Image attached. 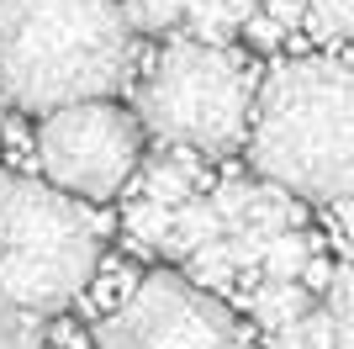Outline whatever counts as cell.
Segmentation results:
<instances>
[{"instance_id":"5bb4252c","label":"cell","mask_w":354,"mask_h":349,"mask_svg":"<svg viewBox=\"0 0 354 349\" xmlns=\"http://www.w3.org/2000/svg\"><path fill=\"white\" fill-rule=\"evenodd\" d=\"M0 349H43V318L0 296Z\"/></svg>"},{"instance_id":"52a82bcc","label":"cell","mask_w":354,"mask_h":349,"mask_svg":"<svg viewBox=\"0 0 354 349\" xmlns=\"http://www.w3.org/2000/svg\"><path fill=\"white\" fill-rule=\"evenodd\" d=\"M143 164V202H159V206H180L185 196L196 190V159L191 148H164V154H153V159H138Z\"/></svg>"},{"instance_id":"7a4b0ae2","label":"cell","mask_w":354,"mask_h":349,"mask_svg":"<svg viewBox=\"0 0 354 349\" xmlns=\"http://www.w3.org/2000/svg\"><path fill=\"white\" fill-rule=\"evenodd\" d=\"M133 37L122 0H0V96L27 116L117 96Z\"/></svg>"},{"instance_id":"30bf717a","label":"cell","mask_w":354,"mask_h":349,"mask_svg":"<svg viewBox=\"0 0 354 349\" xmlns=\"http://www.w3.org/2000/svg\"><path fill=\"white\" fill-rule=\"evenodd\" d=\"M312 254H317V244H312L307 233L281 228V233L265 244V254H259V265H254V270H259L265 280H296V276H301V265H307Z\"/></svg>"},{"instance_id":"9c48e42d","label":"cell","mask_w":354,"mask_h":349,"mask_svg":"<svg viewBox=\"0 0 354 349\" xmlns=\"http://www.w3.org/2000/svg\"><path fill=\"white\" fill-rule=\"evenodd\" d=\"M212 238H222V217L212 212V202L185 196L180 206H169V228H164L159 249H164V254H175V260H185L191 249L212 244Z\"/></svg>"},{"instance_id":"7c38bea8","label":"cell","mask_w":354,"mask_h":349,"mask_svg":"<svg viewBox=\"0 0 354 349\" xmlns=\"http://www.w3.org/2000/svg\"><path fill=\"white\" fill-rule=\"evenodd\" d=\"M270 349H333V318L312 302L301 318H291L286 328L270 334Z\"/></svg>"},{"instance_id":"3957f363","label":"cell","mask_w":354,"mask_h":349,"mask_svg":"<svg viewBox=\"0 0 354 349\" xmlns=\"http://www.w3.org/2000/svg\"><path fill=\"white\" fill-rule=\"evenodd\" d=\"M106 222L48 180L11 174L6 196V249H0V296L53 318L95 280Z\"/></svg>"},{"instance_id":"ffe728a7","label":"cell","mask_w":354,"mask_h":349,"mask_svg":"<svg viewBox=\"0 0 354 349\" xmlns=\"http://www.w3.org/2000/svg\"><path fill=\"white\" fill-rule=\"evenodd\" d=\"M6 196H11V174L0 170V249H6Z\"/></svg>"},{"instance_id":"8992f818","label":"cell","mask_w":354,"mask_h":349,"mask_svg":"<svg viewBox=\"0 0 354 349\" xmlns=\"http://www.w3.org/2000/svg\"><path fill=\"white\" fill-rule=\"evenodd\" d=\"M101 349H243L233 312L217 291H201L180 270H148L122 291L95 328Z\"/></svg>"},{"instance_id":"5b68a950","label":"cell","mask_w":354,"mask_h":349,"mask_svg":"<svg viewBox=\"0 0 354 349\" xmlns=\"http://www.w3.org/2000/svg\"><path fill=\"white\" fill-rule=\"evenodd\" d=\"M143 159V127L117 101H74L37 116V170L53 190L101 206L127 190Z\"/></svg>"},{"instance_id":"e0dca14e","label":"cell","mask_w":354,"mask_h":349,"mask_svg":"<svg viewBox=\"0 0 354 349\" xmlns=\"http://www.w3.org/2000/svg\"><path fill=\"white\" fill-rule=\"evenodd\" d=\"M249 196H254V180H217V190H212V212H217L222 222H233V217H243Z\"/></svg>"},{"instance_id":"d6986e66","label":"cell","mask_w":354,"mask_h":349,"mask_svg":"<svg viewBox=\"0 0 354 349\" xmlns=\"http://www.w3.org/2000/svg\"><path fill=\"white\" fill-rule=\"evenodd\" d=\"M243 32H249V37H254L259 48H275V43H281V27H275V21H270L265 11H254L249 21H243Z\"/></svg>"},{"instance_id":"ba28073f","label":"cell","mask_w":354,"mask_h":349,"mask_svg":"<svg viewBox=\"0 0 354 349\" xmlns=\"http://www.w3.org/2000/svg\"><path fill=\"white\" fill-rule=\"evenodd\" d=\"M312 302H317V296H312L301 280H254V286L243 291V307H249L254 323H259V328H270V334H275V328H286L291 318H301Z\"/></svg>"},{"instance_id":"4fadbf2b","label":"cell","mask_w":354,"mask_h":349,"mask_svg":"<svg viewBox=\"0 0 354 349\" xmlns=\"http://www.w3.org/2000/svg\"><path fill=\"white\" fill-rule=\"evenodd\" d=\"M301 21L312 27V37H328V43H344L354 27V0H307Z\"/></svg>"},{"instance_id":"6da1fadb","label":"cell","mask_w":354,"mask_h":349,"mask_svg":"<svg viewBox=\"0 0 354 349\" xmlns=\"http://www.w3.org/2000/svg\"><path fill=\"white\" fill-rule=\"evenodd\" d=\"M249 164L286 196L333 202L354 174V74L339 53H296L249 101Z\"/></svg>"},{"instance_id":"9a60e30c","label":"cell","mask_w":354,"mask_h":349,"mask_svg":"<svg viewBox=\"0 0 354 349\" xmlns=\"http://www.w3.org/2000/svg\"><path fill=\"white\" fill-rule=\"evenodd\" d=\"M185 0H122V16L133 32H175Z\"/></svg>"},{"instance_id":"2e32d148","label":"cell","mask_w":354,"mask_h":349,"mask_svg":"<svg viewBox=\"0 0 354 349\" xmlns=\"http://www.w3.org/2000/svg\"><path fill=\"white\" fill-rule=\"evenodd\" d=\"M122 222H127V233H133L138 244H159L164 228H169V206H159V202H133Z\"/></svg>"},{"instance_id":"ac0fdd59","label":"cell","mask_w":354,"mask_h":349,"mask_svg":"<svg viewBox=\"0 0 354 349\" xmlns=\"http://www.w3.org/2000/svg\"><path fill=\"white\" fill-rule=\"evenodd\" d=\"M259 11H265L281 32H291V27H301V11H307V0H259Z\"/></svg>"},{"instance_id":"8fae6325","label":"cell","mask_w":354,"mask_h":349,"mask_svg":"<svg viewBox=\"0 0 354 349\" xmlns=\"http://www.w3.org/2000/svg\"><path fill=\"white\" fill-rule=\"evenodd\" d=\"M185 280L201 286V291H233L238 270H233V260H227V244L212 238V244L191 249V254H185Z\"/></svg>"},{"instance_id":"277c9868","label":"cell","mask_w":354,"mask_h":349,"mask_svg":"<svg viewBox=\"0 0 354 349\" xmlns=\"http://www.w3.org/2000/svg\"><path fill=\"white\" fill-rule=\"evenodd\" d=\"M249 74L227 48L196 37L169 43L138 85V127L191 154H233L249 132Z\"/></svg>"}]
</instances>
